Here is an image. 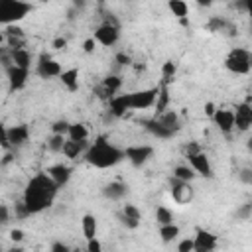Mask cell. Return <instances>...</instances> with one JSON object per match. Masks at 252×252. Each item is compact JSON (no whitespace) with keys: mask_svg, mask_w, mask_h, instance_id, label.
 I'll use <instances>...</instances> for the list:
<instances>
[{"mask_svg":"<svg viewBox=\"0 0 252 252\" xmlns=\"http://www.w3.org/2000/svg\"><path fill=\"white\" fill-rule=\"evenodd\" d=\"M73 8L81 10V8H85V2H79V0H75V2H73Z\"/></svg>","mask_w":252,"mask_h":252,"instance_id":"55","label":"cell"},{"mask_svg":"<svg viewBox=\"0 0 252 252\" xmlns=\"http://www.w3.org/2000/svg\"><path fill=\"white\" fill-rule=\"evenodd\" d=\"M67 138H69V140H75V142H85V140L89 138V130H87V126H85V124L75 122V124H71Z\"/></svg>","mask_w":252,"mask_h":252,"instance_id":"26","label":"cell"},{"mask_svg":"<svg viewBox=\"0 0 252 252\" xmlns=\"http://www.w3.org/2000/svg\"><path fill=\"white\" fill-rule=\"evenodd\" d=\"M177 252H195V242H193V238H183V240H179Z\"/></svg>","mask_w":252,"mask_h":252,"instance_id":"40","label":"cell"},{"mask_svg":"<svg viewBox=\"0 0 252 252\" xmlns=\"http://www.w3.org/2000/svg\"><path fill=\"white\" fill-rule=\"evenodd\" d=\"M81 228H83V236L87 240L91 238H96V230H98V222H96V217L94 215H83L81 219Z\"/></svg>","mask_w":252,"mask_h":252,"instance_id":"22","label":"cell"},{"mask_svg":"<svg viewBox=\"0 0 252 252\" xmlns=\"http://www.w3.org/2000/svg\"><path fill=\"white\" fill-rule=\"evenodd\" d=\"M10 240H12V242H22V240H24V230L12 228V230H10Z\"/></svg>","mask_w":252,"mask_h":252,"instance_id":"51","label":"cell"},{"mask_svg":"<svg viewBox=\"0 0 252 252\" xmlns=\"http://www.w3.org/2000/svg\"><path fill=\"white\" fill-rule=\"evenodd\" d=\"M35 73L41 77V79H51V77H61L63 69L61 65L49 55V53H39L37 57V65H35Z\"/></svg>","mask_w":252,"mask_h":252,"instance_id":"6","label":"cell"},{"mask_svg":"<svg viewBox=\"0 0 252 252\" xmlns=\"http://www.w3.org/2000/svg\"><path fill=\"white\" fill-rule=\"evenodd\" d=\"M193 242H195V252H215V248L219 244V236L213 234L211 230L195 228Z\"/></svg>","mask_w":252,"mask_h":252,"instance_id":"9","label":"cell"},{"mask_svg":"<svg viewBox=\"0 0 252 252\" xmlns=\"http://www.w3.org/2000/svg\"><path fill=\"white\" fill-rule=\"evenodd\" d=\"M215 112H217V106H215V102H205V114L209 116V118H213L215 116Z\"/></svg>","mask_w":252,"mask_h":252,"instance_id":"52","label":"cell"},{"mask_svg":"<svg viewBox=\"0 0 252 252\" xmlns=\"http://www.w3.org/2000/svg\"><path fill=\"white\" fill-rule=\"evenodd\" d=\"M87 252H102V244L98 238H91L87 240Z\"/></svg>","mask_w":252,"mask_h":252,"instance_id":"45","label":"cell"},{"mask_svg":"<svg viewBox=\"0 0 252 252\" xmlns=\"http://www.w3.org/2000/svg\"><path fill=\"white\" fill-rule=\"evenodd\" d=\"M175 73H177V65H175L171 59H167V61L161 65V77H163V81H165V83H171L173 77H175Z\"/></svg>","mask_w":252,"mask_h":252,"instance_id":"34","label":"cell"},{"mask_svg":"<svg viewBox=\"0 0 252 252\" xmlns=\"http://www.w3.org/2000/svg\"><path fill=\"white\" fill-rule=\"evenodd\" d=\"M197 4H199V6H205V8H209V6H211V0H199Z\"/></svg>","mask_w":252,"mask_h":252,"instance_id":"58","label":"cell"},{"mask_svg":"<svg viewBox=\"0 0 252 252\" xmlns=\"http://www.w3.org/2000/svg\"><path fill=\"white\" fill-rule=\"evenodd\" d=\"M250 126H252V104L246 100L236 104L234 108V128L240 132H246L250 130Z\"/></svg>","mask_w":252,"mask_h":252,"instance_id":"11","label":"cell"},{"mask_svg":"<svg viewBox=\"0 0 252 252\" xmlns=\"http://www.w3.org/2000/svg\"><path fill=\"white\" fill-rule=\"evenodd\" d=\"M83 158L89 165H93L96 169H108V167H114L116 163H120L126 158V154H124V150L110 144L106 136H96Z\"/></svg>","mask_w":252,"mask_h":252,"instance_id":"2","label":"cell"},{"mask_svg":"<svg viewBox=\"0 0 252 252\" xmlns=\"http://www.w3.org/2000/svg\"><path fill=\"white\" fill-rule=\"evenodd\" d=\"M6 252H24V248H22V246H12V248H8Z\"/></svg>","mask_w":252,"mask_h":252,"instance_id":"57","label":"cell"},{"mask_svg":"<svg viewBox=\"0 0 252 252\" xmlns=\"http://www.w3.org/2000/svg\"><path fill=\"white\" fill-rule=\"evenodd\" d=\"M159 94V87H150V89H142V91H134L130 93V106L132 110H146L156 106Z\"/></svg>","mask_w":252,"mask_h":252,"instance_id":"5","label":"cell"},{"mask_svg":"<svg viewBox=\"0 0 252 252\" xmlns=\"http://www.w3.org/2000/svg\"><path fill=\"white\" fill-rule=\"evenodd\" d=\"M89 142L85 140V142H75V140H69L67 138V142H65V146H63V156L65 158H69V159H77L79 156H85V152L89 150Z\"/></svg>","mask_w":252,"mask_h":252,"instance_id":"20","label":"cell"},{"mask_svg":"<svg viewBox=\"0 0 252 252\" xmlns=\"http://www.w3.org/2000/svg\"><path fill=\"white\" fill-rule=\"evenodd\" d=\"M65 136H59V134H51V138L47 140V148L49 152L53 154H63V146H65Z\"/></svg>","mask_w":252,"mask_h":252,"instance_id":"32","label":"cell"},{"mask_svg":"<svg viewBox=\"0 0 252 252\" xmlns=\"http://www.w3.org/2000/svg\"><path fill=\"white\" fill-rule=\"evenodd\" d=\"M14 161V154L12 152H4V158H2V161H0V165L2 167H6L8 163H12Z\"/></svg>","mask_w":252,"mask_h":252,"instance_id":"53","label":"cell"},{"mask_svg":"<svg viewBox=\"0 0 252 252\" xmlns=\"http://www.w3.org/2000/svg\"><path fill=\"white\" fill-rule=\"evenodd\" d=\"M6 134H8V140L14 148L18 146H24L30 142V128L26 124H18V126H12V128H6Z\"/></svg>","mask_w":252,"mask_h":252,"instance_id":"18","label":"cell"},{"mask_svg":"<svg viewBox=\"0 0 252 252\" xmlns=\"http://www.w3.org/2000/svg\"><path fill=\"white\" fill-rule=\"evenodd\" d=\"M59 81L63 83V87L67 89V91H71V93H75L77 89H79V69H65L63 73H61V77H59Z\"/></svg>","mask_w":252,"mask_h":252,"instance_id":"23","label":"cell"},{"mask_svg":"<svg viewBox=\"0 0 252 252\" xmlns=\"http://www.w3.org/2000/svg\"><path fill=\"white\" fill-rule=\"evenodd\" d=\"M140 124L144 126V130H146V132H150V134H152V136H156V138L169 140V138H173V136H175V130H171V128L163 126L158 118H144V120H140Z\"/></svg>","mask_w":252,"mask_h":252,"instance_id":"12","label":"cell"},{"mask_svg":"<svg viewBox=\"0 0 252 252\" xmlns=\"http://www.w3.org/2000/svg\"><path fill=\"white\" fill-rule=\"evenodd\" d=\"M51 47H53L55 51H63V49L67 47V39H65V37H55V39L51 41Z\"/></svg>","mask_w":252,"mask_h":252,"instance_id":"48","label":"cell"},{"mask_svg":"<svg viewBox=\"0 0 252 252\" xmlns=\"http://www.w3.org/2000/svg\"><path fill=\"white\" fill-rule=\"evenodd\" d=\"M167 8H169V12H171L175 18H179V20L187 18V12H189L187 2H183V0H169V2H167Z\"/></svg>","mask_w":252,"mask_h":252,"instance_id":"27","label":"cell"},{"mask_svg":"<svg viewBox=\"0 0 252 252\" xmlns=\"http://www.w3.org/2000/svg\"><path fill=\"white\" fill-rule=\"evenodd\" d=\"M94 47H96L94 37H89V39H85V41H83V51H85V53H93V51H94Z\"/></svg>","mask_w":252,"mask_h":252,"instance_id":"49","label":"cell"},{"mask_svg":"<svg viewBox=\"0 0 252 252\" xmlns=\"http://www.w3.org/2000/svg\"><path fill=\"white\" fill-rule=\"evenodd\" d=\"M195 171H193V167L191 165H175L173 167V177H177V179H181V181H187V183H191L193 179H195Z\"/></svg>","mask_w":252,"mask_h":252,"instance_id":"29","label":"cell"},{"mask_svg":"<svg viewBox=\"0 0 252 252\" xmlns=\"http://www.w3.org/2000/svg\"><path fill=\"white\" fill-rule=\"evenodd\" d=\"M14 213H16V219H26V217H30V211H28V207L24 205V201L16 203V207H14Z\"/></svg>","mask_w":252,"mask_h":252,"instance_id":"44","label":"cell"},{"mask_svg":"<svg viewBox=\"0 0 252 252\" xmlns=\"http://www.w3.org/2000/svg\"><path fill=\"white\" fill-rule=\"evenodd\" d=\"M33 6L24 0H0V22L4 26H14L16 22L24 20Z\"/></svg>","mask_w":252,"mask_h":252,"instance_id":"3","label":"cell"},{"mask_svg":"<svg viewBox=\"0 0 252 252\" xmlns=\"http://www.w3.org/2000/svg\"><path fill=\"white\" fill-rule=\"evenodd\" d=\"M69 128H71V122H67V120H55V122L51 124V134L67 136V134H69Z\"/></svg>","mask_w":252,"mask_h":252,"instance_id":"36","label":"cell"},{"mask_svg":"<svg viewBox=\"0 0 252 252\" xmlns=\"http://www.w3.org/2000/svg\"><path fill=\"white\" fill-rule=\"evenodd\" d=\"M224 67L234 75H248L252 69V53L244 47H232L224 59Z\"/></svg>","mask_w":252,"mask_h":252,"instance_id":"4","label":"cell"},{"mask_svg":"<svg viewBox=\"0 0 252 252\" xmlns=\"http://www.w3.org/2000/svg\"><path fill=\"white\" fill-rule=\"evenodd\" d=\"M226 28H228V22H226L224 18H220V16H211L209 22L205 24V30L211 32V33H215V32H222V30H226Z\"/></svg>","mask_w":252,"mask_h":252,"instance_id":"30","label":"cell"},{"mask_svg":"<svg viewBox=\"0 0 252 252\" xmlns=\"http://www.w3.org/2000/svg\"><path fill=\"white\" fill-rule=\"evenodd\" d=\"M49 252H73L65 242H61V240H55V242H51V248H49Z\"/></svg>","mask_w":252,"mask_h":252,"instance_id":"46","label":"cell"},{"mask_svg":"<svg viewBox=\"0 0 252 252\" xmlns=\"http://www.w3.org/2000/svg\"><path fill=\"white\" fill-rule=\"evenodd\" d=\"M118 219H120V222H122L126 228H130V230H134V228H138V226H140V222H138V220H134V219H128L126 215H122V211L118 213Z\"/></svg>","mask_w":252,"mask_h":252,"instance_id":"42","label":"cell"},{"mask_svg":"<svg viewBox=\"0 0 252 252\" xmlns=\"http://www.w3.org/2000/svg\"><path fill=\"white\" fill-rule=\"evenodd\" d=\"M246 14L250 16V22H252V0H246Z\"/></svg>","mask_w":252,"mask_h":252,"instance_id":"54","label":"cell"},{"mask_svg":"<svg viewBox=\"0 0 252 252\" xmlns=\"http://www.w3.org/2000/svg\"><path fill=\"white\" fill-rule=\"evenodd\" d=\"M156 118V116H154ZM158 120L163 124V126H167V128H171V130H179V116H177V112L175 110H167V112H163L161 116H158Z\"/></svg>","mask_w":252,"mask_h":252,"instance_id":"28","label":"cell"},{"mask_svg":"<svg viewBox=\"0 0 252 252\" xmlns=\"http://www.w3.org/2000/svg\"><path fill=\"white\" fill-rule=\"evenodd\" d=\"M187 161H189V165L193 167V171L197 175H203L207 179L213 177V165H211V161H209V158H207L205 152H199L195 156H187Z\"/></svg>","mask_w":252,"mask_h":252,"instance_id":"13","label":"cell"},{"mask_svg":"<svg viewBox=\"0 0 252 252\" xmlns=\"http://www.w3.org/2000/svg\"><path fill=\"white\" fill-rule=\"evenodd\" d=\"M114 61H116L118 65H122V67H126V65H132V57H130L128 53H124V51H118V53L114 55Z\"/></svg>","mask_w":252,"mask_h":252,"instance_id":"43","label":"cell"},{"mask_svg":"<svg viewBox=\"0 0 252 252\" xmlns=\"http://www.w3.org/2000/svg\"><path fill=\"white\" fill-rule=\"evenodd\" d=\"M199 152H203V150H201V146H199L197 142H191V144L185 146V158H187V156H195V154H199Z\"/></svg>","mask_w":252,"mask_h":252,"instance_id":"47","label":"cell"},{"mask_svg":"<svg viewBox=\"0 0 252 252\" xmlns=\"http://www.w3.org/2000/svg\"><path fill=\"white\" fill-rule=\"evenodd\" d=\"M8 220H10L8 205H0V222H2V224H8Z\"/></svg>","mask_w":252,"mask_h":252,"instance_id":"50","label":"cell"},{"mask_svg":"<svg viewBox=\"0 0 252 252\" xmlns=\"http://www.w3.org/2000/svg\"><path fill=\"white\" fill-rule=\"evenodd\" d=\"M238 179L244 183V185H252V167H242L238 171Z\"/></svg>","mask_w":252,"mask_h":252,"instance_id":"41","label":"cell"},{"mask_svg":"<svg viewBox=\"0 0 252 252\" xmlns=\"http://www.w3.org/2000/svg\"><path fill=\"white\" fill-rule=\"evenodd\" d=\"M122 215H126L128 219H134V220H138V222H140V219H142L140 209H138L136 205H132V203H126V205L122 207Z\"/></svg>","mask_w":252,"mask_h":252,"instance_id":"37","label":"cell"},{"mask_svg":"<svg viewBox=\"0 0 252 252\" xmlns=\"http://www.w3.org/2000/svg\"><path fill=\"white\" fill-rule=\"evenodd\" d=\"M169 193H171L173 201L179 203V205L191 203V199H193V187H191V183L181 181V179H177L173 175L169 177Z\"/></svg>","mask_w":252,"mask_h":252,"instance_id":"7","label":"cell"},{"mask_svg":"<svg viewBox=\"0 0 252 252\" xmlns=\"http://www.w3.org/2000/svg\"><path fill=\"white\" fill-rule=\"evenodd\" d=\"M128 110H132V106H130V93H126V94H116L114 98L108 100V112H110V116H114V118H124V116L128 114Z\"/></svg>","mask_w":252,"mask_h":252,"instance_id":"15","label":"cell"},{"mask_svg":"<svg viewBox=\"0 0 252 252\" xmlns=\"http://www.w3.org/2000/svg\"><path fill=\"white\" fill-rule=\"evenodd\" d=\"M94 41L104 45V47H112L118 39H120V28L116 26H108V24H100L96 30H94Z\"/></svg>","mask_w":252,"mask_h":252,"instance_id":"10","label":"cell"},{"mask_svg":"<svg viewBox=\"0 0 252 252\" xmlns=\"http://www.w3.org/2000/svg\"><path fill=\"white\" fill-rule=\"evenodd\" d=\"M128 195V185L122 181H110L102 187V197L110 199V201H120Z\"/></svg>","mask_w":252,"mask_h":252,"instance_id":"19","label":"cell"},{"mask_svg":"<svg viewBox=\"0 0 252 252\" xmlns=\"http://www.w3.org/2000/svg\"><path fill=\"white\" fill-rule=\"evenodd\" d=\"M45 173H47V175L57 183V187L61 189L63 185H67V183H69L73 169H71L69 165H65V163H55V165H49V167L45 169Z\"/></svg>","mask_w":252,"mask_h":252,"instance_id":"17","label":"cell"},{"mask_svg":"<svg viewBox=\"0 0 252 252\" xmlns=\"http://www.w3.org/2000/svg\"><path fill=\"white\" fill-rule=\"evenodd\" d=\"M6 77H8V89L10 93L14 91H22L28 83V77H30V71L28 69H20V67H10L6 69Z\"/></svg>","mask_w":252,"mask_h":252,"instance_id":"14","label":"cell"},{"mask_svg":"<svg viewBox=\"0 0 252 252\" xmlns=\"http://www.w3.org/2000/svg\"><path fill=\"white\" fill-rule=\"evenodd\" d=\"M12 59H14V65L20 67V69H28L32 67V55L28 49H18V51H10Z\"/></svg>","mask_w":252,"mask_h":252,"instance_id":"24","label":"cell"},{"mask_svg":"<svg viewBox=\"0 0 252 252\" xmlns=\"http://www.w3.org/2000/svg\"><path fill=\"white\" fill-rule=\"evenodd\" d=\"M250 217H252V203H244L242 207H238V211H236L238 220H248Z\"/></svg>","mask_w":252,"mask_h":252,"instance_id":"38","label":"cell"},{"mask_svg":"<svg viewBox=\"0 0 252 252\" xmlns=\"http://www.w3.org/2000/svg\"><path fill=\"white\" fill-rule=\"evenodd\" d=\"M246 150H248V154H252V136L246 140Z\"/></svg>","mask_w":252,"mask_h":252,"instance_id":"56","label":"cell"},{"mask_svg":"<svg viewBox=\"0 0 252 252\" xmlns=\"http://www.w3.org/2000/svg\"><path fill=\"white\" fill-rule=\"evenodd\" d=\"M159 87V94H158V100H156V118L161 116L163 112H167V106H169V89H167V83L161 79V83L158 85Z\"/></svg>","mask_w":252,"mask_h":252,"instance_id":"21","label":"cell"},{"mask_svg":"<svg viewBox=\"0 0 252 252\" xmlns=\"http://www.w3.org/2000/svg\"><path fill=\"white\" fill-rule=\"evenodd\" d=\"M126 154V159L134 165V167H142L152 156H154V148L152 146H146V144H140V146H128L124 150Z\"/></svg>","mask_w":252,"mask_h":252,"instance_id":"8","label":"cell"},{"mask_svg":"<svg viewBox=\"0 0 252 252\" xmlns=\"http://www.w3.org/2000/svg\"><path fill=\"white\" fill-rule=\"evenodd\" d=\"M6 35H12V37H26V33H24V30L20 28V26H4V37Z\"/></svg>","mask_w":252,"mask_h":252,"instance_id":"39","label":"cell"},{"mask_svg":"<svg viewBox=\"0 0 252 252\" xmlns=\"http://www.w3.org/2000/svg\"><path fill=\"white\" fill-rule=\"evenodd\" d=\"M4 41H6V47H8L10 51L26 49V47H24V45H26V37H12V35H6Z\"/></svg>","mask_w":252,"mask_h":252,"instance_id":"35","label":"cell"},{"mask_svg":"<svg viewBox=\"0 0 252 252\" xmlns=\"http://www.w3.org/2000/svg\"><path fill=\"white\" fill-rule=\"evenodd\" d=\"M102 87H104V91L108 93V96L110 98H114L116 96V93L120 91V87H122V79L118 77V75H108V77H104L102 79V83H100Z\"/></svg>","mask_w":252,"mask_h":252,"instance_id":"25","label":"cell"},{"mask_svg":"<svg viewBox=\"0 0 252 252\" xmlns=\"http://www.w3.org/2000/svg\"><path fill=\"white\" fill-rule=\"evenodd\" d=\"M181 22V26H189V20L187 18H183V20H179Z\"/></svg>","mask_w":252,"mask_h":252,"instance_id":"59","label":"cell"},{"mask_svg":"<svg viewBox=\"0 0 252 252\" xmlns=\"http://www.w3.org/2000/svg\"><path fill=\"white\" fill-rule=\"evenodd\" d=\"M159 236L163 242H171L179 236V226L177 224H163V226H159Z\"/></svg>","mask_w":252,"mask_h":252,"instance_id":"31","label":"cell"},{"mask_svg":"<svg viewBox=\"0 0 252 252\" xmlns=\"http://www.w3.org/2000/svg\"><path fill=\"white\" fill-rule=\"evenodd\" d=\"M156 220H158L159 226H163V224H173V215H171V211H169L167 207H158V209H156Z\"/></svg>","mask_w":252,"mask_h":252,"instance_id":"33","label":"cell"},{"mask_svg":"<svg viewBox=\"0 0 252 252\" xmlns=\"http://www.w3.org/2000/svg\"><path fill=\"white\" fill-rule=\"evenodd\" d=\"M57 193H59L57 183L45 171H41V173H35L26 183L22 201L28 207L30 215H37V213H41V211H45V209H49L53 205Z\"/></svg>","mask_w":252,"mask_h":252,"instance_id":"1","label":"cell"},{"mask_svg":"<svg viewBox=\"0 0 252 252\" xmlns=\"http://www.w3.org/2000/svg\"><path fill=\"white\" fill-rule=\"evenodd\" d=\"M215 126L222 132V134H230L234 130V110L230 108H217L215 116H213Z\"/></svg>","mask_w":252,"mask_h":252,"instance_id":"16","label":"cell"}]
</instances>
